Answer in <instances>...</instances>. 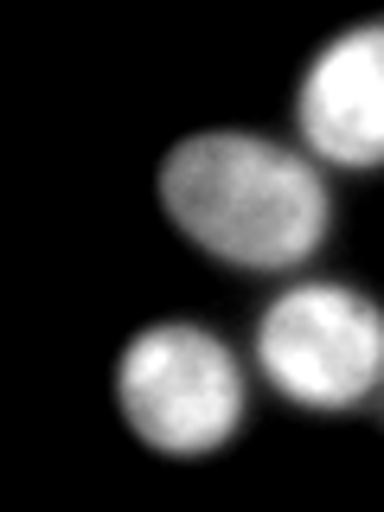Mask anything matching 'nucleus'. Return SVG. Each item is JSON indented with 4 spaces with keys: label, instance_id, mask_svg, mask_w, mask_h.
<instances>
[{
    "label": "nucleus",
    "instance_id": "nucleus-1",
    "mask_svg": "<svg viewBox=\"0 0 384 512\" xmlns=\"http://www.w3.org/2000/svg\"><path fill=\"white\" fill-rule=\"evenodd\" d=\"M160 212L212 263L269 276L327 244L333 192L308 154L244 128H212L160 160Z\"/></svg>",
    "mask_w": 384,
    "mask_h": 512
},
{
    "label": "nucleus",
    "instance_id": "nucleus-2",
    "mask_svg": "<svg viewBox=\"0 0 384 512\" xmlns=\"http://www.w3.org/2000/svg\"><path fill=\"white\" fill-rule=\"evenodd\" d=\"M256 365L295 410L346 416L384 384V308L352 282H295L256 314Z\"/></svg>",
    "mask_w": 384,
    "mask_h": 512
},
{
    "label": "nucleus",
    "instance_id": "nucleus-3",
    "mask_svg": "<svg viewBox=\"0 0 384 512\" xmlns=\"http://www.w3.org/2000/svg\"><path fill=\"white\" fill-rule=\"evenodd\" d=\"M116 404L148 448L199 461L244 429V372L231 346L199 320H154L122 346Z\"/></svg>",
    "mask_w": 384,
    "mask_h": 512
},
{
    "label": "nucleus",
    "instance_id": "nucleus-4",
    "mask_svg": "<svg viewBox=\"0 0 384 512\" xmlns=\"http://www.w3.org/2000/svg\"><path fill=\"white\" fill-rule=\"evenodd\" d=\"M295 128L327 167H384V20L320 45L295 90Z\"/></svg>",
    "mask_w": 384,
    "mask_h": 512
}]
</instances>
